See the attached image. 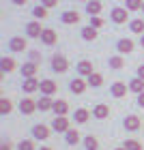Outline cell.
<instances>
[{"label":"cell","mask_w":144,"mask_h":150,"mask_svg":"<svg viewBox=\"0 0 144 150\" xmlns=\"http://www.w3.org/2000/svg\"><path fill=\"white\" fill-rule=\"evenodd\" d=\"M80 35H82V39H84V41H95V39H97V28H93V26L88 24V26L82 28Z\"/></svg>","instance_id":"44dd1931"},{"label":"cell","mask_w":144,"mask_h":150,"mask_svg":"<svg viewBox=\"0 0 144 150\" xmlns=\"http://www.w3.org/2000/svg\"><path fill=\"white\" fill-rule=\"evenodd\" d=\"M67 69H69V62H67V58L63 56V54H54V56H52V71L65 73Z\"/></svg>","instance_id":"6da1fadb"},{"label":"cell","mask_w":144,"mask_h":150,"mask_svg":"<svg viewBox=\"0 0 144 150\" xmlns=\"http://www.w3.org/2000/svg\"><path fill=\"white\" fill-rule=\"evenodd\" d=\"M84 146H86V150H99V142H97V137H93V135H86Z\"/></svg>","instance_id":"f1b7e54d"},{"label":"cell","mask_w":144,"mask_h":150,"mask_svg":"<svg viewBox=\"0 0 144 150\" xmlns=\"http://www.w3.org/2000/svg\"><path fill=\"white\" fill-rule=\"evenodd\" d=\"M0 150H11V144H9V142H4V144L0 146Z\"/></svg>","instance_id":"b9f144b4"},{"label":"cell","mask_w":144,"mask_h":150,"mask_svg":"<svg viewBox=\"0 0 144 150\" xmlns=\"http://www.w3.org/2000/svg\"><path fill=\"white\" fill-rule=\"evenodd\" d=\"M17 150H35V142L32 139H22L17 144Z\"/></svg>","instance_id":"836d02e7"},{"label":"cell","mask_w":144,"mask_h":150,"mask_svg":"<svg viewBox=\"0 0 144 150\" xmlns=\"http://www.w3.org/2000/svg\"><path fill=\"white\" fill-rule=\"evenodd\" d=\"M86 13H88V15H99V13H101V2H99V0H88V2H86Z\"/></svg>","instance_id":"d6986e66"},{"label":"cell","mask_w":144,"mask_h":150,"mask_svg":"<svg viewBox=\"0 0 144 150\" xmlns=\"http://www.w3.org/2000/svg\"><path fill=\"white\" fill-rule=\"evenodd\" d=\"M88 118H91V112L84 110V107L75 110V114H73V120L78 122V125H84V122H88Z\"/></svg>","instance_id":"ac0fdd59"},{"label":"cell","mask_w":144,"mask_h":150,"mask_svg":"<svg viewBox=\"0 0 144 150\" xmlns=\"http://www.w3.org/2000/svg\"><path fill=\"white\" fill-rule=\"evenodd\" d=\"M82 2H88V0H82Z\"/></svg>","instance_id":"bcb514c9"},{"label":"cell","mask_w":144,"mask_h":150,"mask_svg":"<svg viewBox=\"0 0 144 150\" xmlns=\"http://www.w3.org/2000/svg\"><path fill=\"white\" fill-rule=\"evenodd\" d=\"M60 19H63V24H67V26L78 24V22H80V13H78V11H65Z\"/></svg>","instance_id":"9a60e30c"},{"label":"cell","mask_w":144,"mask_h":150,"mask_svg":"<svg viewBox=\"0 0 144 150\" xmlns=\"http://www.w3.org/2000/svg\"><path fill=\"white\" fill-rule=\"evenodd\" d=\"M11 2H13V4H17V6H24L26 2H28V0H11Z\"/></svg>","instance_id":"ab89813d"},{"label":"cell","mask_w":144,"mask_h":150,"mask_svg":"<svg viewBox=\"0 0 144 150\" xmlns=\"http://www.w3.org/2000/svg\"><path fill=\"white\" fill-rule=\"evenodd\" d=\"M11 110H13V103L9 99H0V114L2 116H6V114H11Z\"/></svg>","instance_id":"1f68e13d"},{"label":"cell","mask_w":144,"mask_h":150,"mask_svg":"<svg viewBox=\"0 0 144 150\" xmlns=\"http://www.w3.org/2000/svg\"><path fill=\"white\" fill-rule=\"evenodd\" d=\"M129 90V84H123V81H116V84H112V88H110V92H112L114 99H123Z\"/></svg>","instance_id":"8992f818"},{"label":"cell","mask_w":144,"mask_h":150,"mask_svg":"<svg viewBox=\"0 0 144 150\" xmlns=\"http://www.w3.org/2000/svg\"><path fill=\"white\" fill-rule=\"evenodd\" d=\"M26 47H28V43H26L24 37H13L9 41V50L11 52H26Z\"/></svg>","instance_id":"ba28073f"},{"label":"cell","mask_w":144,"mask_h":150,"mask_svg":"<svg viewBox=\"0 0 144 150\" xmlns=\"http://www.w3.org/2000/svg\"><path fill=\"white\" fill-rule=\"evenodd\" d=\"M37 110H39V107H37V101H32V99H22V103H19V112H22L24 116L35 114Z\"/></svg>","instance_id":"5b68a950"},{"label":"cell","mask_w":144,"mask_h":150,"mask_svg":"<svg viewBox=\"0 0 144 150\" xmlns=\"http://www.w3.org/2000/svg\"><path fill=\"white\" fill-rule=\"evenodd\" d=\"M138 77H140V79H144V64H140V67H138Z\"/></svg>","instance_id":"f35d334b"},{"label":"cell","mask_w":144,"mask_h":150,"mask_svg":"<svg viewBox=\"0 0 144 150\" xmlns=\"http://www.w3.org/2000/svg\"><path fill=\"white\" fill-rule=\"evenodd\" d=\"M123 146H125L127 150H142V144H140V142H135V139H127Z\"/></svg>","instance_id":"e575fe53"},{"label":"cell","mask_w":144,"mask_h":150,"mask_svg":"<svg viewBox=\"0 0 144 150\" xmlns=\"http://www.w3.org/2000/svg\"><path fill=\"white\" fill-rule=\"evenodd\" d=\"M125 129H127V131H138V129H140V118H138V116H127V118H125Z\"/></svg>","instance_id":"ffe728a7"},{"label":"cell","mask_w":144,"mask_h":150,"mask_svg":"<svg viewBox=\"0 0 144 150\" xmlns=\"http://www.w3.org/2000/svg\"><path fill=\"white\" fill-rule=\"evenodd\" d=\"M37 67H39V64L30 62V60H28V62H24V67H22V75H24V77H35V75H37Z\"/></svg>","instance_id":"603a6c76"},{"label":"cell","mask_w":144,"mask_h":150,"mask_svg":"<svg viewBox=\"0 0 144 150\" xmlns=\"http://www.w3.org/2000/svg\"><path fill=\"white\" fill-rule=\"evenodd\" d=\"M142 11H144V4H142Z\"/></svg>","instance_id":"7dc6e473"},{"label":"cell","mask_w":144,"mask_h":150,"mask_svg":"<svg viewBox=\"0 0 144 150\" xmlns=\"http://www.w3.org/2000/svg\"><path fill=\"white\" fill-rule=\"evenodd\" d=\"M129 28H131V32H135V35H144V19H131Z\"/></svg>","instance_id":"83f0119b"},{"label":"cell","mask_w":144,"mask_h":150,"mask_svg":"<svg viewBox=\"0 0 144 150\" xmlns=\"http://www.w3.org/2000/svg\"><path fill=\"white\" fill-rule=\"evenodd\" d=\"M86 81H88V86L99 88L101 84H103V75H101V73H93V75H88V77H86Z\"/></svg>","instance_id":"4316f807"},{"label":"cell","mask_w":144,"mask_h":150,"mask_svg":"<svg viewBox=\"0 0 144 150\" xmlns=\"http://www.w3.org/2000/svg\"><path fill=\"white\" fill-rule=\"evenodd\" d=\"M39 86H41V81L37 79V77H24V84H22V88H24V92H35V90H39Z\"/></svg>","instance_id":"8fae6325"},{"label":"cell","mask_w":144,"mask_h":150,"mask_svg":"<svg viewBox=\"0 0 144 150\" xmlns=\"http://www.w3.org/2000/svg\"><path fill=\"white\" fill-rule=\"evenodd\" d=\"M56 84H54L52 79H41V86H39V90H41V94H45V97H52L54 92H56Z\"/></svg>","instance_id":"30bf717a"},{"label":"cell","mask_w":144,"mask_h":150,"mask_svg":"<svg viewBox=\"0 0 144 150\" xmlns=\"http://www.w3.org/2000/svg\"><path fill=\"white\" fill-rule=\"evenodd\" d=\"M114 150H127V148H125V146H120V148H114Z\"/></svg>","instance_id":"ee69618b"},{"label":"cell","mask_w":144,"mask_h":150,"mask_svg":"<svg viewBox=\"0 0 144 150\" xmlns=\"http://www.w3.org/2000/svg\"><path fill=\"white\" fill-rule=\"evenodd\" d=\"M129 90H131V92H135V94H142V92H144V79H140V77H133L131 81H129Z\"/></svg>","instance_id":"cb8c5ba5"},{"label":"cell","mask_w":144,"mask_h":150,"mask_svg":"<svg viewBox=\"0 0 144 150\" xmlns=\"http://www.w3.org/2000/svg\"><path fill=\"white\" fill-rule=\"evenodd\" d=\"M39 150H52V148H47V146H43V148H39Z\"/></svg>","instance_id":"f6af8a7d"},{"label":"cell","mask_w":144,"mask_h":150,"mask_svg":"<svg viewBox=\"0 0 144 150\" xmlns=\"http://www.w3.org/2000/svg\"><path fill=\"white\" fill-rule=\"evenodd\" d=\"M41 4L47 6V9H52V6H56V4H58V0H41Z\"/></svg>","instance_id":"74e56055"},{"label":"cell","mask_w":144,"mask_h":150,"mask_svg":"<svg viewBox=\"0 0 144 150\" xmlns=\"http://www.w3.org/2000/svg\"><path fill=\"white\" fill-rule=\"evenodd\" d=\"M32 15L39 17V19H45V17H47V6H43V4L35 6V9H32Z\"/></svg>","instance_id":"d6a6232c"},{"label":"cell","mask_w":144,"mask_h":150,"mask_svg":"<svg viewBox=\"0 0 144 150\" xmlns=\"http://www.w3.org/2000/svg\"><path fill=\"white\" fill-rule=\"evenodd\" d=\"M75 69H78V73H80V75H86V77L95 73V71H93V62H88V60H80Z\"/></svg>","instance_id":"e0dca14e"},{"label":"cell","mask_w":144,"mask_h":150,"mask_svg":"<svg viewBox=\"0 0 144 150\" xmlns=\"http://www.w3.org/2000/svg\"><path fill=\"white\" fill-rule=\"evenodd\" d=\"M37 107H39L41 112H50L52 107H54V101H52V97H45V94H43V97H41V99L37 101Z\"/></svg>","instance_id":"7402d4cb"},{"label":"cell","mask_w":144,"mask_h":150,"mask_svg":"<svg viewBox=\"0 0 144 150\" xmlns=\"http://www.w3.org/2000/svg\"><path fill=\"white\" fill-rule=\"evenodd\" d=\"M123 67H125V60H123L120 54H118V56H112V58H110V69H116V71H118V69H123Z\"/></svg>","instance_id":"f546056e"},{"label":"cell","mask_w":144,"mask_h":150,"mask_svg":"<svg viewBox=\"0 0 144 150\" xmlns=\"http://www.w3.org/2000/svg\"><path fill=\"white\" fill-rule=\"evenodd\" d=\"M52 112L56 114V116H67V112H69V103L63 99H58V101H54V107H52Z\"/></svg>","instance_id":"5bb4252c"},{"label":"cell","mask_w":144,"mask_h":150,"mask_svg":"<svg viewBox=\"0 0 144 150\" xmlns=\"http://www.w3.org/2000/svg\"><path fill=\"white\" fill-rule=\"evenodd\" d=\"M116 52H118L120 56L131 54V52H133V41H131V39H120L118 43H116Z\"/></svg>","instance_id":"9c48e42d"},{"label":"cell","mask_w":144,"mask_h":150,"mask_svg":"<svg viewBox=\"0 0 144 150\" xmlns=\"http://www.w3.org/2000/svg\"><path fill=\"white\" fill-rule=\"evenodd\" d=\"M91 26L93 28H101V26H103V19H101L99 15H93L91 17Z\"/></svg>","instance_id":"d590c367"},{"label":"cell","mask_w":144,"mask_h":150,"mask_svg":"<svg viewBox=\"0 0 144 150\" xmlns=\"http://www.w3.org/2000/svg\"><path fill=\"white\" fill-rule=\"evenodd\" d=\"M32 137L39 139V142H43L50 137V127H45V125H35L32 127Z\"/></svg>","instance_id":"52a82bcc"},{"label":"cell","mask_w":144,"mask_h":150,"mask_svg":"<svg viewBox=\"0 0 144 150\" xmlns=\"http://www.w3.org/2000/svg\"><path fill=\"white\" fill-rule=\"evenodd\" d=\"M142 0H125V9L127 11H142Z\"/></svg>","instance_id":"4dcf8cb0"},{"label":"cell","mask_w":144,"mask_h":150,"mask_svg":"<svg viewBox=\"0 0 144 150\" xmlns=\"http://www.w3.org/2000/svg\"><path fill=\"white\" fill-rule=\"evenodd\" d=\"M86 86H88V81H84L82 77L71 79V84H69V88H71V92H73V94H82V92L86 90Z\"/></svg>","instance_id":"7c38bea8"},{"label":"cell","mask_w":144,"mask_h":150,"mask_svg":"<svg viewBox=\"0 0 144 150\" xmlns=\"http://www.w3.org/2000/svg\"><path fill=\"white\" fill-rule=\"evenodd\" d=\"M138 105H140V107H144V92H142V94H138Z\"/></svg>","instance_id":"60d3db41"},{"label":"cell","mask_w":144,"mask_h":150,"mask_svg":"<svg viewBox=\"0 0 144 150\" xmlns=\"http://www.w3.org/2000/svg\"><path fill=\"white\" fill-rule=\"evenodd\" d=\"M26 35H28V39H41V35H43L41 24L39 22H28L26 24Z\"/></svg>","instance_id":"277c9868"},{"label":"cell","mask_w":144,"mask_h":150,"mask_svg":"<svg viewBox=\"0 0 144 150\" xmlns=\"http://www.w3.org/2000/svg\"><path fill=\"white\" fill-rule=\"evenodd\" d=\"M52 129H54V131H56V133H67V131H69V120H67V116H56V118H54L52 120Z\"/></svg>","instance_id":"7a4b0ae2"},{"label":"cell","mask_w":144,"mask_h":150,"mask_svg":"<svg viewBox=\"0 0 144 150\" xmlns=\"http://www.w3.org/2000/svg\"><path fill=\"white\" fill-rule=\"evenodd\" d=\"M28 56H30V62L41 64V54H39V52H28Z\"/></svg>","instance_id":"8d00e7d4"},{"label":"cell","mask_w":144,"mask_h":150,"mask_svg":"<svg viewBox=\"0 0 144 150\" xmlns=\"http://www.w3.org/2000/svg\"><path fill=\"white\" fill-rule=\"evenodd\" d=\"M0 69H2V73H11L13 69H15V60H13L11 56H4L2 60H0Z\"/></svg>","instance_id":"d4e9b609"},{"label":"cell","mask_w":144,"mask_h":150,"mask_svg":"<svg viewBox=\"0 0 144 150\" xmlns=\"http://www.w3.org/2000/svg\"><path fill=\"white\" fill-rule=\"evenodd\" d=\"M140 45H142V47H144V35H142V37H140Z\"/></svg>","instance_id":"7bdbcfd3"},{"label":"cell","mask_w":144,"mask_h":150,"mask_svg":"<svg viewBox=\"0 0 144 150\" xmlns=\"http://www.w3.org/2000/svg\"><path fill=\"white\" fill-rule=\"evenodd\" d=\"M65 142L69 146H75L80 142V133H78V129H69V131L65 133Z\"/></svg>","instance_id":"484cf974"},{"label":"cell","mask_w":144,"mask_h":150,"mask_svg":"<svg viewBox=\"0 0 144 150\" xmlns=\"http://www.w3.org/2000/svg\"><path fill=\"white\" fill-rule=\"evenodd\" d=\"M93 116L97 120H106L108 116H110V107L106 105V103H99V105H95L93 107Z\"/></svg>","instance_id":"4fadbf2b"},{"label":"cell","mask_w":144,"mask_h":150,"mask_svg":"<svg viewBox=\"0 0 144 150\" xmlns=\"http://www.w3.org/2000/svg\"><path fill=\"white\" fill-rule=\"evenodd\" d=\"M56 39H58V35L54 32L52 28H43V35H41V41H43L45 45H54L56 43Z\"/></svg>","instance_id":"2e32d148"},{"label":"cell","mask_w":144,"mask_h":150,"mask_svg":"<svg viewBox=\"0 0 144 150\" xmlns=\"http://www.w3.org/2000/svg\"><path fill=\"white\" fill-rule=\"evenodd\" d=\"M110 17H112V22H114V24H125V22H127V17H129V11L125 9V6H116V9H112Z\"/></svg>","instance_id":"3957f363"}]
</instances>
